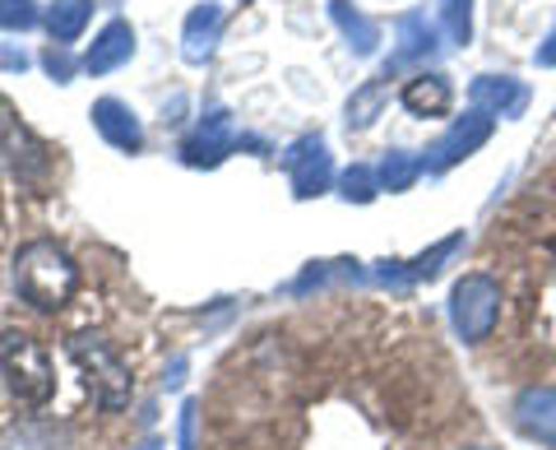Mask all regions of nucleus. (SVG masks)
<instances>
[{"label":"nucleus","instance_id":"obj_1","mask_svg":"<svg viewBox=\"0 0 556 450\" xmlns=\"http://www.w3.org/2000/svg\"><path fill=\"white\" fill-rule=\"evenodd\" d=\"M79 270L70 265V255L56 247V241H28L14 261V288L20 298L38 311H56L75 298Z\"/></svg>","mask_w":556,"mask_h":450},{"label":"nucleus","instance_id":"obj_2","mask_svg":"<svg viewBox=\"0 0 556 450\" xmlns=\"http://www.w3.org/2000/svg\"><path fill=\"white\" fill-rule=\"evenodd\" d=\"M0 376H5L10 395L20 404H47L51 390H56V372H51V358L28 330H5L0 335Z\"/></svg>","mask_w":556,"mask_h":450},{"label":"nucleus","instance_id":"obj_3","mask_svg":"<svg viewBox=\"0 0 556 450\" xmlns=\"http://www.w3.org/2000/svg\"><path fill=\"white\" fill-rule=\"evenodd\" d=\"M501 321V284L492 274H464L450 292V325H455V335L464 343H482L492 339Z\"/></svg>","mask_w":556,"mask_h":450},{"label":"nucleus","instance_id":"obj_4","mask_svg":"<svg viewBox=\"0 0 556 450\" xmlns=\"http://www.w3.org/2000/svg\"><path fill=\"white\" fill-rule=\"evenodd\" d=\"M70 353L84 372H89V386L98 390L102 409H126L130 404V390H135V376L130 367L116 358V349L108 339H93V335H75L70 339Z\"/></svg>","mask_w":556,"mask_h":450},{"label":"nucleus","instance_id":"obj_5","mask_svg":"<svg viewBox=\"0 0 556 450\" xmlns=\"http://www.w3.org/2000/svg\"><path fill=\"white\" fill-rule=\"evenodd\" d=\"M0 153H5L10 172L20 177V186H47L51 177V149L33 135L20 116H10L5 108H0Z\"/></svg>","mask_w":556,"mask_h":450},{"label":"nucleus","instance_id":"obj_6","mask_svg":"<svg viewBox=\"0 0 556 450\" xmlns=\"http://www.w3.org/2000/svg\"><path fill=\"white\" fill-rule=\"evenodd\" d=\"M486 135H492V116L473 108L468 116H459L455 126H450L437 145H431V153L422 159V167H431V172L455 167L459 159H468V153H473V149H482V145H486Z\"/></svg>","mask_w":556,"mask_h":450},{"label":"nucleus","instance_id":"obj_7","mask_svg":"<svg viewBox=\"0 0 556 450\" xmlns=\"http://www.w3.org/2000/svg\"><path fill=\"white\" fill-rule=\"evenodd\" d=\"M283 167H288V182H292V190H298L302 200L329 190V177H334V163H329L320 135H306V140L292 145V149L283 153Z\"/></svg>","mask_w":556,"mask_h":450},{"label":"nucleus","instance_id":"obj_8","mask_svg":"<svg viewBox=\"0 0 556 450\" xmlns=\"http://www.w3.org/2000/svg\"><path fill=\"white\" fill-rule=\"evenodd\" d=\"M237 145H241V135L232 130V116L228 112H208L200 126H195V135L181 145V159L190 167H214V163L228 159Z\"/></svg>","mask_w":556,"mask_h":450},{"label":"nucleus","instance_id":"obj_9","mask_svg":"<svg viewBox=\"0 0 556 450\" xmlns=\"http://www.w3.org/2000/svg\"><path fill=\"white\" fill-rule=\"evenodd\" d=\"M515 423L525 437L556 446V390L552 386H529L515 395Z\"/></svg>","mask_w":556,"mask_h":450},{"label":"nucleus","instance_id":"obj_10","mask_svg":"<svg viewBox=\"0 0 556 450\" xmlns=\"http://www.w3.org/2000/svg\"><path fill=\"white\" fill-rule=\"evenodd\" d=\"M93 126H98L102 140L116 145V149H126V153H135L139 145H144V130H139L135 112L126 108V102H116V98H98L93 102Z\"/></svg>","mask_w":556,"mask_h":450},{"label":"nucleus","instance_id":"obj_11","mask_svg":"<svg viewBox=\"0 0 556 450\" xmlns=\"http://www.w3.org/2000/svg\"><path fill=\"white\" fill-rule=\"evenodd\" d=\"M130 57H135V28L126 20H112L93 38L89 57H84V71H89V75H108V71H116L121 61H130Z\"/></svg>","mask_w":556,"mask_h":450},{"label":"nucleus","instance_id":"obj_12","mask_svg":"<svg viewBox=\"0 0 556 450\" xmlns=\"http://www.w3.org/2000/svg\"><path fill=\"white\" fill-rule=\"evenodd\" d=\"M473 108L478 112H486V116H515V112H525V102H529V89L519 79H510V75H482V79H473Z\"/></svg>","mask_w":556,"mask_h":450},{"label":"nucleus","instance_id":"obj_13","mask_svg":"<svg viewBox=\"0 0 556 450\" xmlns=\"http://www.w3.org/2000/svg\"><path fill=\"white\" fill-rule=\"evenodd\" d=\"M218 28H223V10L214 5V0H204V5H195L186 14V28H181V51L190 65H204L208 57H214V42H218Z\"/></svg>","mask_w":556,"mask_h":450},{"label":"nucleus","instance_id":"obj_14","mask_svg":"<svg viewBox=\"0 0 556 450\" xmlns=\"http://www.w3.org/2000/svg\"><path fill=\"white\" fill-rule=\"evenodd\" d=\"M404 108L413 116H441L450 108V79L445 75H417L404 84Z\"/></svg>","mask_w":556,"mask_h":450},{"label":"nucleus","instance_id":"obj_15","mask_svg":"<svg viewBox=\"0 0 556 450\" xmlns=\"http://www.w3.org/2000/svg\"><path fill=\"white\" fill-rule=\"evenodd\" d=\"M329 14H334V24L343 28L348 47H353L357 57H371L376 42H380V28L367 20V14H362V10L353 5V0H334V5H329Z\"/></svg>","mask_w":556,"mask_h":450},{"label":"nucleus","instance_id":"obj_16","mask_svg":"<svg viewBox=\"0 0 556 450\" xmlns=\"http://www.w3.org/2000/svg\"><path fill=\"white\" fill-rule=\"evenodd\" d=\"M431 47H437V33L427 28L422 14H404V20H399V47H394L390 65L399 71V65H408V61H417V57H427Z\"/></svg>","mask_w":556,"mask_h":450},{"label":"nucleus","instance_id":"obj_17","mask_svg":"<svg viewBox=\"0 0 556 450\" xmlns=\"http://www.w3.org/2000/svg\"><path fill=\"white\" fill-rule=\"evenodd\" d=\"M89 14H93V0H56V5L47 10V28H51V38H56L61 47L65 42H75L84 24H89Z\"/></svg>","mask_w":556,"mask_h":450},{"label":"nucleus","instance_id":"obj_18","mask_svg":"<svg viewBox=\"0 0 556 450\" xmlns=\"http://www.w3.org/2000/svg\"><path fill=\"white\" fill-rule=\"evenodd\" d=\"M417 177H422V159H417V153H404V149L386 153V159H380V167H376L380 190H408Z\"/></svg>","mask_w":556,"mask_h":450},{"label":"nucleus","instance_id":"obj_19","mask_svg":"<svg viewBox=\"0 0 556 450\" xmlns=\"http://www.w3.org/2000/svg\"><path fill=\"white\" fill-rule=\"evenodd\" d=\"M386 79H371V84H362V89L348 98V126L353 130H367L371 121L380 116V108H386Z\"/></svg>","mask_w":556,"mask_h":450},{"label":"nucleus","instance_id":"obj_20","mask_svg":"<svg viewBox=\"0 0 556 450\" xmlns=\"http://www.w3.org/2000/svg\"><path fill=\"white\" fill-rule=\"evenodd\" d=\"M437 20L450 42H468V33H473V0H441Z\"/></svg>","mask_w":556,"mask_h":450},{"label":"nucleus","instance_id":"obj_21","mask_svg":"<svg viewBox=\"0 0 556 450\" xmlns=\"http://www.w3.org/2000/svg\"><path fill=\"white\" fill-rule=\"evenodd\" d=\"M459 247H464V237L455 233V237H445V241H437V247H431L427 255H417V261L408 265V284H413V279H431V274H437V270H441V261H445V255H455Z\"/></svg>","mask_w":556,"mask_h":450},{"label":"nucleus","instance_id":"obj_22","mask_svg":"<svg viewBox=\"0 0 556 450\" xmlns=\"http://www.w3.org/2000/svg\"><path fill=\"white\" fill-rule=\"evenodd\" d=\"M339 186H343V200H357V204H367L376 190H380V182H376V172L371 167H348L343 177H339Z\"/></svg>","mask_w":556,"mask_h":450},{"label":"nucleus","instance_id":"obj_23","mask_svg":"<svg viewBox=\"0 0 556 450\" xmlns=\"http://www.w3.org/2000/svg\"><path fill=\"white\" fill-rule=\"evenodd\" d=\"M38 24V5H33V0H0V28H33Z\"/></svg>","mask_w":556,"mask_h":450},{"label":"nucleus","instance_id":"obj_24","mask_svg":"<svg viewBox=\"0 0 556 450\" xmlns=\"http://www.w3.org/2000/svg\"><path fill=\"white\" fill-rule=\"evenodd\" d=\"M195 423H200V404H186L181 409V432H177L181 450H195Z\"/></svg>","mask_w":556,"mask_h":450},{"label":"nucleus","instance_id":"obj_25","mask_svg":"<svg viewBox=\"0 0 556 450\" xmlns=\"http://www.w3.org/2000/svg\"><path fill=\"white\" fill-rule=\"evenodd\" d=\"M47 71H51V79H61V84H65L70 75H75V61H70L61 47H51V51H47Z\"/></svg>","mask_w":556,"mask_h":450},{"label":"nucleus","instance_id":"obj_26","mask_svg":"<svg viewBox=\"0 0 556 450\" xmlns=\"http://www.w3.org/2000/svg\"><path fill=\"white\" fill-rule=\"evenodd\" d=\"M0 65H5V71H28V57L14 47H0Z\"/></svg>","mask_w":556,"mask_h":450},{"label":"nucleus","instance_id":"obj_27","mask_svg":"<svg viewBox=\"0 0 556 450\" xmlns=\"http://www.w3.org/2000/svg\"><path fill=\"white\" fill-rule=\"evenodd\" d=\"M538 65H556V24H552V33H547V42L538 47V57H533Z\"/></svg>","mask_w":556,"mask_h":450},{"label":"nucleus","instance_id":"obj_28","mask_svg":"<svg viewBox=\"0 0 556 450\" xmlns=\"http://www.w3.org/2000/svg\"><path fill=\"white\" fill-rule=\"evenodd\" d=\"M139 450H163V441H144V446H139Z\"/></svg>","mask_w":556,"mask_h":450},{"label":"nucleus","instance_id":"obj_29","mask_svg":"<svg viewBox=\"0 0 556 450\" xmlns=\"http://www.w3.org/2000/svg\"><path fill=\"white\" fill-rule=\"evenodd\" d=\"M478 450H482V446H478Z\"/></svg>","mask_w":556,"mask_h":450}]
</instances>
